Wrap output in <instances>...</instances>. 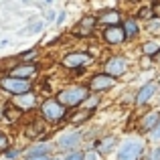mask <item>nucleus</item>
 Returning a JSON list of instances; mask_svg holds the SVG:
<instances>
[{"instance_id": "f257e3e1", "label": "nucleus", "mask_w": 160, "mask_h": 160, "mask_svg": "<svg viewBox=\"0 0 160 160\" xmlns=\"http://www.w3.org/2000/svg\"><path fill=\"white\" fill-rule=\"evenodd\" d=\"M87 98H89V91H87V87L73 85V87H67V89L59 91V95H57V102L61 103L63 108H65V106L73 108V106H79V103H83Z\"/></svg>"}, {"instance_id": "f03ea898", "label": "nucleus", "mask_w": 160, "mask_h": 160, "mask_svg": "<svg viewBox=\"0 0 160 160\" xmlns=\"http://www.w3.org/2000/svg\"><path fill=\"white\" fill-rule=\"evenodd\" d=\"M0 87H2L4 91H8V93H12V95H24V93H28V89H31V81L28 79H14V77H2L0 79Z\"/></svg>"}, {"instance_id": "7ed1b4c3", "label": "nucleus", "mask_w": 160, "mask_h": 160, "mask_svg": "<svg viewBox=\"0 0 160 160\" xmlns=\"http://www.w3.org/2000/svg\"><path fill=\"white\" fill-rule=\"evenodd\" d=\"M144 150V144L138 140H128L120 146V152H118V160H136Z\"/></svg>"}, {"instance_id": "20e7f679", "label": "nucleus", "mask_w": 160, "mask_h": 160, "mask_svg": "<svg viewBox=\"0 0 160 160\" xmlns=\"http://www.w3.org/2000/svg\"><path fill=\"white\" fill-rule=\"evenodd\" d=\"M41 112H43V118L49 120V122H59L65 116V108H63L57 99H47V102L41 106Z\"/></svg>"}, {"instance_id": "39448f33", "label": "nucleus", "mask_w": 160, "mask_h": 160, "mask_svg": "<svg viewBox=\"0 0 160 160\" xmlns=\"http://www.w3.org/2000/svg\"><path fill=\"white\" fill-rule=\"evenodd\" d=\"M89 63H91V57L87 53H69L67 57H63V65L69 67V69H81Z\"/></svg>"}, {"instance_id": "423d86ee", "label": "nucleus", "mask_w": 160, "mask_h": 160, "mask_svg": "<svg viewBox=\"0 0 160 160\" xmlns=\"http://www.w3.org/2000/svg\"><path fill=\"white\" fill-rule=\"evenodd\" d=\"M126 67H128V63H126L124 57H112L106 61V75H109V77H120V75H124Z\"/></svg>"}, {"instance_id": "0eeeda50", "label": "nucleus", "mask_w": 160, "mask_h": 160, "mask_svg": "<svg viewBox=\"0 0 160 160\" xmlns=\"http://www.w3.org/2000/svg\"><path fill=\"white\" fill-rule=\"evenodd\" d=\"M116 85V79L113 77H109V75L106 73H99V75H95L93 79L89 81V89L91 91H108V89H112V87Z\"/></svg>"}, {"instance_id": "6e6552de", "label": "nucleus", "mask_w": 160, "mask_h": 160, "mask_svg": "<svg viewBox=\"0 0 160 160\" xmlns=\"http://www.w3.org/2000/svg\"><path fill=\"white\" fill-rule=\"evenodd\" d=\"M103 41H106L108 45H122L126 41V35H124V28L122 27H108L106 31H103Z\"/></svg>"}, {"instance_id": "1a4fd4ad", "label": "nucleus", "mask_w": 160, "mask_h": 160, "mask_svg": "<svg viewBox=\"0 0 160 160\" xmlns=\"http://www.w3.org/2000/svg\"><path fill=\"white\" fill-rule=\"evenodd\" d=\"M156 89H158V83L156 81H148L144 87H140V91H138V95H136V103H138V106L146 103L154 93H156Z\"/></svg>"}, {"instance_id": "9d476101", "label": "nucleus", "mask_w": 160, "mask_h": 160, "mask_svg": "<svg viewBox=\"0 0 160 160\" xmlns=\"http://www.w3.org/2000/svg\"><path fill=\"white\" fill-rule=\"evenodd\" d=\"M158 122H160V112H156V109H154V112H148L140 120V130L142 132H152L158 126Z\"/></svg>"}, {"instance_id": "9b49d317", "label": "nucleus", "mask_w": 160, "mask_h": 160, "mask_svg": "<svg viewBox=\"0 0 160 160\" xmlns=\"http://www.w3.org/2000/svg\"><path fill=\"white\" fill-rule=\"evenodd\" d=\"M32 75H37V67L31 65V63L18 65L10 71V77H14V79H28V77H32Z\"/></svg>"}, {"instance_id": "f8f14e48", "label": "nucleus", "mask_w": 160, "mask_h": 160, "mask_svg": "<svg viewBox=\"0 0 160 160\" xmlns=\"http://www.w3.org/2000/svg\"><path fill=\"white\" fill-rule=\"evenodd\" d=\"M79 140H81V136H79V132L63 134V136L59 138V146H61L63 150H69V148H75V146L79 144Z\"/></svg>"}, {"instance_id": "ddd939ff", "label": "nucleus", "mask_w": 160, "mask_h": 160, "mask_svg": "<svg viewBox=\"0 0 160 160\" xmlns=\"http://www.w3.org/2000/svg\"><path fill=\"white\" fill-rule=\"evenodd\" d=\"M77 35L79 37H87V35H91L93 32V27H95V18L93 16H83L81 20H79V24H77Z\"/></svg>"}, {"instance_id": "4468645a", "label": "nucleus", "mask_w": 160, "mask_h": 160, "mask_svg": "<svg viewBox=\"0 0 160 160\" xmlns=\"http://www.w3.org/2000/svg\"><path fill=\"white\" fill-rule=\"evenodd\" d=\"M118 20H120V14H118V10H103L102 14H99V18L95 20V22L108 24V27H116Z\"/></svg>"}, {"instance_id": "2eb2a0df", "label": "nucleus", "mask_w": 160, "mask_h": 160, "mask_svg": "<svg viewBox=\"0 0 160 160\" xmlns=\"http://www.w3.org/2000/svg\"><path fill=\"white\" fill-rule=\"evenodd\" d=\"M14 103H16V108H18V109H28V108L35 106V95H32V93L18 95V98L14 99Z\"/></svg>"}, {"instance_id": "dca6fc26", "label": "nucleus", "mask_w": 160, "mask_h": 160, "mask_svg": "<svg viewBox=\"0 0 160 160\" xmlns=\"http://www.w3.org/2000/svg\"><path fill=\"white\" fill-rule=\"evenodd\" d=\"M122 28H124V35L128 37V39H134V37L138 35V22H136L134 18H128V20L124 22V27H122Z\"/></svg>"}, {"instance_id": "f3484780", "label": "nucleus", "mask_w": 160, "mask_h": 160, "mask_svg": "<svg viewBox=\"0 0 160 160\" xmlns=\"http://www.w3.org/2000/svg\"><path fill=\"white\" fill-rule=\"evenodd\" d=\"M51 146L49 144H37L32 148H28V158H35V156H47Z\"/></svg>"}, {"instance_id": "a211bd4d", "label": "nucleus", "mask_w": 160, "mask_h": 160, "mask_svg": "<svg viewBox=\"0 0 160 160\" xmlns=\"http://www.w3.org/2000/svg\"><path fill=\"white\" fill-rule=\"evenodd\" d=\"M158 51H160V43L158 41H148V43L142 45V53L148 55V57H156Z\"/></svg>"}, {"instance_id": "6ab92c4d", "label": "nucleus", "mask_w": 160, "mask_h": 160, "mask_svg": "<svg viewBox=\"0 0 160 160\" xmlns=\"http://www.w3.org/2000/svg\"><path fill=\"white\" fill-rule=\"evenodd\" d=\"M112 148H113V138H103V140L95 146V152H98V154H106Z\"/></svg>"}, {"instance_id": "aec40b11", "label": "nucleus", "mask_w": 160, "mask_h": 160, "mask_svg": "<svg viewBox=\"0 0 160 160\" xmlns=\"http://www.w3.org/2000/svg\"><path fill=\"white\" fill-rule=\"evenodd\" d=\"M98 102H99V99H98V95H93V98H87L83 103H85V109H87V112H91V109L98 106Z\"/></svg>"}, {"instance_id": "412c9836", "label": "nucleus", "mask_w": 160, "mask_h": 160, "mask_svg": "<svg viewBox=\"0 0 160 160\" xmlns=\"http://www.w3.org/2000/svg\"><path fill=\"white\" fill-rule=\"evenodd\" d=\"M35 55H37V49H31V51H27V53L20 55V59H22V61H31V59L35 57Z\"/></svg>"}, {"instance_id": "4be33fe9", "label": "nucleus", "mask_w": 160, "mask_h": 160, "mask_svg": "<svg viewBox=\"0 0 160 160\" xmlns=\"http://www.w3.org/2000/svg\"><path fill=\"white\" fill-rule=\"evenodd\" d=\"M148 31H152V32H156V31H160V20H158V18L150 20V24H148Z\"/></svg>"}, {"instance_id": "5701e85b", "label": "nucleus", "mask_w": 160, "mask_h": 160, "mask_svg": "<svg viewBox=\"0 0 160 160\" xmlns=\"http://www.w3.org/2000/svg\"><path fill=\"white\" fill-rule=\"evenodd\" d=\"M150 136H152V140H156V142H160V122H158V126L150 132Z\"/></svg>"}, {"instance_id": "b1692460", "label": "nucleus", "mask_w": 160, "mask_h": 160, "mask_svg": "<svg viewBox=\"0 0 160 160\" xmlns=\"http://www.w3.org/2000/svg\"><path fill=\"white\" fill-rule=\"evenodd\" d=\"M4 156H6L8 160H16V156H18V150H6V152H4Z\"/></svg>"}, {"instance_id": "393cba45", "label": "nucleus", "mask_w": 160, "mask_h": 160, "mask_svg": "<svg viewBox=\"0 0 160 160\" xmlns=\"http://www.w3.org/2000/svg\"><path fill=\"white\" fill-rule=\"evenodd\" d=\"M6 148H8V138L0 132V150H6Z\"/></svg>"}, {"instance_id": "a878e982", "label": "nucleus", "mask_w": 160, "mask_h": 160, "mask_svg": "<svg viewBox=\"0 0 160 160\" xmlns=\"http://www.w3.org/2000/svg\"><path fill=\"white\" fill-rule=\"evenodd\" d=\"M65 160H83V154L81 152H71Z\"/></svg>"}, {"instance_id": "bb28decb", "label": "nucleus", "mask_w": 160, "mask_h": 160, "mask_svg": "<svg viewBox=\"0 0 160 160\" xmlns=\"http://www.w3.org/2000/svg\"><path fill=\"white\" fill-rule=\"evenodd\" d=\"M150 160H160V146L152 150V154H150Z\"/></svg>"}, {"instance_id": "cd10ccee", "label": "nucleus", "mask_w": 160, "mask_h": 160, "mask_svg": "<svg viewBox=\"0 0 160 160\" xmlns=\"http://www.w3.org/2000/svg\"><path fill=\"white\" fill-rule=\"evenodd\" d=\"M41 28H43V22H41V20H37V22H32V28H31V31L32 32H39Z\"/></svg>"}, {"instance_id": "c85d7f7f", "label": "nucleus", "mask_w": 160, "mask_h": 160, "mask_svg": "<svg viewBox=\"0 0 160 160\" xmlns=\"http://www.w3.org/2000/svg\"><path fill=\"white\" fill-rule=\"evenodd\" d=\"M140 16H142V18H148V16H152L150 8H142V10H140Z\"/></svg>"}, {"instance_id": "c756f323", "label": "nucleus", "mask_w": 160, "mask_h": 160, "mask_svg": "<svg viewBox=\"0 0 160 160\" xmlns=\"http://www.w3.org/2000/svg\"><path fill=\"white\" fill-rule=\"evenodd\" d=\"M27 160H49V156H35V158H27Z\"/></svg>"}, {"instance_id": "7c9ffc66", "label": "nucleus", "mask_w": 160, "mask_h": 160, "mask_svg": "<svg viewBox=\"0 0 160 160\" xmlns=\"http://www.w3.org/2000/svg\"><path fill=\"white\" fill-rule=\"evenodd\" d=\"M156 61H160V51H158V53H156Z\"/></svg>"}]
</instances>
